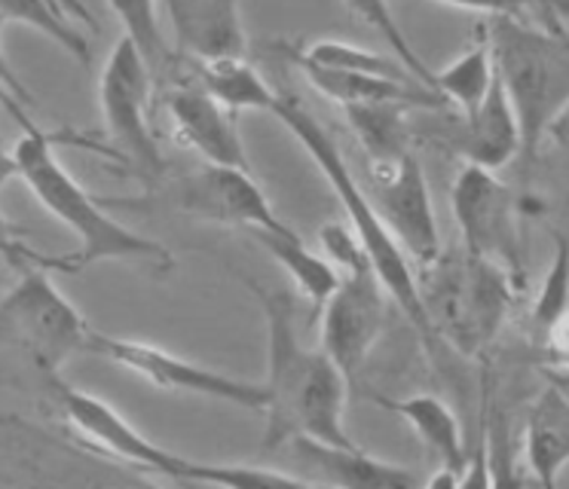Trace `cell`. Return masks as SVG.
<instances>
[{
    "label": "cell",
    "mask_w": 569,
    "mask_h": 489,
    "mask_svg": "<svg viewBox=\"0 0 569 489\" xmlns=\"http://www.w3.org/2000/svg\"><path fill=\"white\" fill-rule=\"evenodd\" d=\"M169 120L178 141L197 150L211 166H236L248 169L246 144L236 132L230 110L221 108L199 83L178 86L166 98Z\"/></svg>",
    "instance_id": "obj_14"
},
{
    "label": "cell",
    "mask_w": 569,
    "mask_h": 489,
    "mask_svg": "<svg viewBox=\"0 0 569 489\" xmlns=\"http://www.w3.org/2000/svg\"><path fill=\"white\" fill-rule=\"evenodd\" d=\"M7 110L22 122V138L16 141L19 178L31 187L38 202L52 218L62 220L68 230L80 239V255H74L77 272L99 260H144L160 269L172 267V251L157 239L129 230L120 220H113L101 199L89 193L83 183L68 171L62 159L56 157V134H47L26 117V108L3 98Z\"/></svg>",
    "instance_id": "obj_2"
},
{
    "label": "cell",
    "mask_w": 569,
    "mask_h": 489,
    "mask_svg": "<svg viewBox=\"0 0 569 489\" xmlns=\"http://www.w3.org/2000/svg\"><path fill=\"white\" fill-rule=\"evenodd\" d=\"M87 352L108 358L117 367H123L136 377L148 379L150 386L162 391H174V395H199V398H211V401L233 403L242 410H258L263 413L267 407V391L263 382H248V379L227 377L214 367L187 361L178 355L166 352L160 346H150L141 340H126V337H111L92 330L87 340Z\"/></svg>",
    "instance_id": "obj_10"
},
{
    "label": "cell",
    "mask_w": 569,
    "mask_h": 489,
    "mask_svg": "<svg viewBox=\"0 0 569 489\" xmlns=\"http://www.w3.org/2000/svg\"><path fill=\"white\" fill-rule=\"evenodd\" d=\"M527 462L542 487H555L569 462V395L555 377L536 398L527 419Z\"/></svg>",
    "instance_id": "obj_19"
},
{
    "label": "cell",
    "mask_w": 569,
    "mask_h": 489,
    "mask_svg": "<svg viewBox=\"0 0 569 489\" xmlns=\"http://www.w3.org/2000/svg\"><path fill=\"white\" fill-rule=\"evenodd\" d=\"M284 450L303 465H310V483H335L349 489H408L420 483V477L396 462H383L361 447H335L322 440L295 438Z\"/></svg>",
    "instance_id": "obj_15"
},
{
    "label": "cell",
    "mask_w": 569,
    "mask_h": 489,
    "mask_svg": "<svg viewBox=\"0 0 569 489\" xmlns=\"http://www.w3.org/2000/svg\"><path fill=\"white\" fill-rule=\"evenodd\" d=\"M174 206L184 214L221 227H242V230H282L288 227L272 211L270 199L251 178V169L236 166H211L190 171L174 183Z\"/></svg>",
    "instance_id": "obj_13"
},
{
    "label": "cell",
    "mask_w": 569,
    "mask_h": 489,
    "mask_svg": "<svg viewBox=\"0 0 569 489\" xmlns=\"http://www.w3.org/2000/svg\"><path fill=\"white\" fill-rule=\"evenodd\" d=\"M368 193L413 267H429L445 251L429 181L413 150L396 162H368Z\"/></svg>",
    "instance_id": "obj_12"
},
{
    "label": "cell",
    "mask_w": 569,
    "mask_h": 489,
    "mask_svg": "<svg viewBox=\"0 0 569 489\" xmlns=\"http://www.w3.org/2000/svg\"><path fill=\"white\" fill-rule=\"evenodd\" d=\"M0 257H3L7 263H13L16 269L43 267V269H64V272H77L71 257H43L38 255L34 248H28V244L22 242V230L13 227V220H7L3 211H0Z\"/></svg>",
    "instance_id": "obj_29"
},
{
    "label": "cell",
    "mask_w": 569,
    "mask_h": 489,
    "mask_svg": "<svg viewBox=\"0 0 569 489\" xmlns=\"http://www.w3.org/2000/svg\"><path fill=\"white\" fill-rule=\"evenodd\" d=\"M157 3L160 0H108L111 12L123 24V37L138 49V56L144 59L153 77L169 71L174 61V52L166 43V37H162Z\"/></svg>",
    "instance_id": "obj_25"
},
{
    "label": "cell",
    "mask_w": 569,
    "mask_h": 489,
    "mask_svg": "<svg viewBox=\"0 0 569 489\" xmlns=\"http://www.w3.org/2000/svg\"><path fill=\"white\" fill-rule=\"evenodd\" d=\"M539 10H542L545 28H557L555 16H551V0H539Z\"/></svg>",
    "instance_id": "obj_35"
},
{
    "label": "cell",
    "mask_w": 569,
    "mask_h": 489,
    "mask_svg": "<svg viewBox=\"0 0 569 489\" xmlns=\"http://www.w3.org/2000/svg\"><path fill=\"white\" fill-rule=\"evenodd\" d=\"M343 7L349 10V16H356L365 24H371L377 34L383 37V43L398 56V61L408 68V73L417 80V83L435 89V71L426 64V61L417 56V49L410 47V40L401 31L396 12L389 7V0H343ZM438 92V89H435Z\"/></svg>",
    "instance_id": "obj_28"
},
{
    "label": "cell",
    "mask_w": 569,
    "mask_h": 489,
    "mask_svg": "<svg viewBox=\"0 0 569 489\" xmlns=\"http://www.w3.org/2000/svg\"><path fill=\"white\" fill-rule=\"evenodd\" d=\"M569 316V239L555 232V257L545 272L530 312V337L542 349L555 328Z\"/></svg>",
    "instance_id": "obj_26"
},
{
    "label": "cell",
    "mask_w": 569,
    "mask_h": 489,
    "mask_svg": "<svg viewBox=\"0 0 569 489\" xmlns=\"http://www.w3.org/2000/svg\"><path fill=\"white\" fill-rule=\"evenodd\" d=\"M0 16L7 22L28 24L43 37H50L52 43L68 49L77 61H89V56H92L89 40L68 22L59 0H0Z\"/></svg>",
    "instance_id": "obj_27"
},
{
    "label": "cell",
    "mask_w": 569,
    "mask_h": 489,
    "mask_svg": "<svg viewBox=\"0 0 569 489\" xmlns=\"http://www.w3.org/2000/svg\"><path fill=\"white\" fill-rule=\"evenodd\" d=\"M3 28H7V19L0 16V37H3ZM3 98L16 101L19 108H31V104H34L31 89L22 83V77L13 71V64L7 61V56H3V47H0V101H3Z\"/></svg>",
    "instance_id": "obj_31"
},
{
    "label": "cell",
    "mask_w": 569,
    "mask_h": 489,
    "mask_svg": "<svg viewBox=\"0 0 569 489\" xmlns=\"http://www.w3.org/2000/svg\"><path fill=\"white\" fill-rule=\"evenodd\" d=\"M254 293L267 321V431L263 450H282L288 440L310 438L335 447H359L347 431L349 379L325 355L303 346L298 333V306L284 288L242 279Z\"/></svg>",
    "instance_id": "obj_1"
},
{
    "label": "cell",
    "mask_w": 569,
    "mask_h": 489,
    "mask_svg": "<svg viewBox=\"0 0 569 489\" xmlns=\"http://www.w3.org/2000/svg\"><path fill=\"white\" fill-rule=\"evenodd\" d=\"M272 113L303 144V150L310 153L312 162L322 171L328 187L335 190L340 206L347 211L349 223H352V236L359 239L365 255L371 257L373 269H377V276L383 281L389 300H396V306L408 316V321L420 333L422 342L435 346L438 337H435L429 312L422 306L420 285H417V267L410 263L405 248L396 242V236L383 223L380 211L373 206L371 193H368V187L356 178V171L349 169L347 157H343V150L335 141V134L328 132L322 122L316 120L310 110L303 108L300 101H295V98L279 96V104H276Z\"/></svg>",
    "instance_id": "obj_3"
},
{
    "label": "cell",
    "mask_w": 569,
    "mask_h": 489,
    "mask_svg": "<svg viewBox=\"0 0 569 489\" xmlns=\"http://www.w3.org/2000/svg\"><path fill=\"white\" fill-rule=\"evenodd\" d=\"M417 285L438 342L466 358L493 346L511 306L506 269L469 251H441L429 267L417 269Z\"/></svg>",
    "instance_id": "obj_6"
},
{
    "label": "cell",
    "mask_w": 569,
    "mask_h": 489,
    "mask_svg": "<svg viewBox=\"0 0 569 489\" xmlns=\"http://www.w3.org/2000/svg\"><path fill=\"white\" fill-rule=\"evenodd\" d=\"M248 236L254 242H260V248L295 279L300 293H307L312 303L322 306L335 293L337 281H340L335 263L328 257L310 251L307 242L291 227H282V230H248Z\"/></svg>",
    "instance_id": "obj_21"
},
{
    "label": "cell",
    "mask_w": 569,
    "mask_h": 489,
    "mask_svg": "<svg viewBox=\"0 0 569 489\" xmlns=\"http://www.w3.org/2000/svg\"><path fill=\"white\" fill-rule=\"evenodd\" d=\"M13 178H19V159H16V150L0 141V187Z\"/></svg>",
    "instance_id": "obj_32"
},
{
    "label": "cell",
    "mask_w": 569,
    "mask_h": 489,
    "mask_svg": "<svg viewBox=\"0 0 569 489\" xmlns=\"http://www.w3.org/2000/svg\"><path fill=\"white\" fill-rule=\"evenodd\" d=\"M496 73L520 126V157L530 162L548 129L569 108V34L496 16L487 24Z\"/></svg>",
    "instance_id": "obj_5"
},
{
    "label": "cell",
    "mask_w": 569,
    "mask_h": 489,
    "mask_svg": "<svg viewBox=\"0 0 569 489\" xmlns=\"http://www.w3.org/2000/svg\"><path fill=\"white\" fill-rule=\"evenodd\" d=\"M493 80L496 61L487 31L469 52H462L457 61H450L445 71H435V89L447 98V104H457L459 117H471L481 108Z\"/></svg>",
    "instance_id": "obj_23"
},
{
    "label": "cell",
    "mask_w": 569,
    "mask_h": 489,
    "mask_svg": "<svg viewBox=\"0 0 569 489\" xmlns=\"http://www.w3.org/2000/svg\"><path fill=\"white\" fill-rule=\"evenodd\" d=\"M288 59L295 64H312V68H328V71L377 73V77L413 80L401 61L386 59L383 52L356 47V43H347V40H316V43H307V47L291 49Z\"/></svg>",
    "instance_id": "obj_24"
},
{
    "label": "cell",
    "mask_w": 569,
    "mask_h": 489,
    "mask_svg": "<svg viewBox=\"0 0 569 489\" xmlns=\"http://www.w3.org/2000/svg\"><path fill=\"white\" fill-rule=\"evenodd\" d=\"M178 47L193 59L246 56L239 0H166Z\"/></svg>",
    "instance_id": "obj_17"
},
{
    "label": "cell",
    "mask_w": 569,
    "mask_h": 489,
    "mask_svg": "<svg viewBox=\"0 0 569 489\" xmlns=\"http://www.w3.org/2000/svg\"><path fill=\"white\" fill-rule=\"evenodd\" d=\"M197 83L230 113L242 110H267L279 104V92L260 77L246 56H221V59H193Z\"/></svg>",
    "instance_id": "obj_20"
},
{
    "label": "cell",
    "mask_w": 569,
    "mask_h": 489,
    "mask_svg": "<svg viewBox=\"0 0 569 489\" xmlns=\"http://www.w3.org/2000/svg\"><path fill=\"white\" fill-rule=\"evenodd\" d=\"M19 422V416H0V426H13Z\"/></svg>",
    "instance_id": "obj_36"
},
{
    "label": "cell",
    "mask_w": 569,
    "mask_h": 489,
    "mask_svg": "<svg viewBox=\"0 0 569 489\" xmlns=\"http://www.w3.org/2000/svg\"><path fill=\"white\" fill-rule=\"evenodd\" d=\"M319 242L340 276L335 293L322 303V349L356 389L361 367L383 333L389 293L352 230L325 223Z\"/></svg>",
    "instance_id": "obj_7"
},
{
    "label": "cell",
    "mask_w": 569,
    "mask_h": 489,
    "mask_svg": "<svg viewBox=\"0 0 569 489\" xmlns=\"http://www.w3.org/2000/svg\"><path fill=\"white\" fill-rule=\"evenodd\" d=\"M450 208L462 236V251L483 257L506 272H518L520 239L515 199L493 169L466 162L450 190Z\"/></svg>",
    "instance_id": "obj_11"
},
{
    "label": "cell",
    "mask_w": 569,
    "mask_h": 489,
    "mask_svg": "<svg viewBox=\"0 0 569 489\" xmlns=\"http://www.w3.org/2000/svg\"><path fill=\"white\" fill-rule=\"evenodd\" d=\"M410 108L405 104H347L349 129L359 138L365 162H396L410 153Z\"/></svg>",
    "instance_id": "obj_22"
},
{
    "label": "cell",
    "mask_w": 569,
    "mask_h": 489,
    "mask_svg": "<svg viewBox=\"0 0 569 489\" xmlns=\"http://www.w3.org/2000/svg\"><path fill=\"white\" fill-rule=\"evenodd\" d=\"M555 379H560L563 386H569V373H555Z\"/></svg>",
    "instance_id": "obj_37"
},
{
    "label": "cell",
    "mask_w": 569,
    "mask_h": 489,
    "mask_svg": "<svg viewBox=\"0 0 569 489\" xmlns=\"http://www.w3.org/2000/svg\"><path fill=\"white\" fill-rule=\"evenodd\" d=\"M450 144L459 157L481 166V169L499 171L511 159L520 157V126L511 101H508L502 80L496 73L490 92L481 101V108L471 117H459L457 134L450 138Z\"/></svg>",
    "instance_id": "obj_16"
},
{
    "label": "cell",
    "mask_w": 569,
    "mask_h": 489,
    "mask_svg": "<svg viewBox=\"0 0 569 489\" xmlns=\"http://www.w3.org/2000/svg\"><path fill=\"white\" fill-rule=\"evenodd\" d=\"M551 16H555V22H560V19L569 22V0H551Z\"/></svg>",
    "instance_id": "obj_34"
},
{
    "label": "cell",
    "mask_w": 569,
    "mask_h": 489,
    "mask_svg": "<svg viewBox=\"0 0 569 489\" xmlns=\"http://www.w3.org/2000/svg\"><path fill=\"white\" fill-rule=\"evenodd\" d=\"M548 138H551V141H557V144L563 147V150H569V108L563 110V113H560V117L555 120V126L548 129Z\"/></svg>",
    "instance_id": "obj_33"
},
{
    "label": "cell",
    "mask_w": 569,
    "mask_h": 489,
    "mask_svg": "<svg viewBox=\"0 0 569 489\" xmlns=\"http://www.w3.org/2000/svg\"><path fill=\"white\" fill-rule=\"evenodd\" d=\"M150 89H153V73L138 56V49L120 37L101 68L99 104L113 144V157L138 169L144 181H153L166 171V159L150 132Z\"/></svg>",
    "instance_id": "obj_9"
},
{
    "label": "cell",
    "mask_w": 569,
    "mask_h": 489,
    "mask_svg": "<svg viewBox=\"0 0 569 489\" xmlns=\"http://www.w3.org/2000/svg\"><path fill=\"white\" fill-rule=\"evenodd\" d=\"M383 410L405 419L417 438L441 459V475L429 477V487H459V475L466 468V447L462 428L453 410L435 395H410V398H377Z\"/></svg>",
    "instance_id": "obj_18"
},
{
    "label": "cell",
    "mask_w": 569,
    "mask_h": 489,
    "mask_svg": "<svg viewBox=\"0 0 569 489\" xmlns=\"http://www.w3.org/2000/svg\"><path fill=\"white\" fill-rule=\"evenodd\" d=\"M47 386L59 410L80 438L101 456H111L117 462L136 465L153 475L169 477L178 483H211V487H310V480L276 468L260 465H227V462H197L178 452L166 450L162 443L141 435L123 413H117L111 403L101 401L89 391L77 389L59 370H47Z\"/></svg>",
    "instance_id": "obj_4"
},
{
    "label": "cell",
    "mask_w": 569,
    "mask_h": 489,
    "mask_svg": "<svg viewBox=\"0 0 569 489\" xmlns=\"http://www.w3.org/2000/svg\"><path fill=\"white\" fill-rule=\"evenodd\" d=\"M438 3H447V7H457V10L469 12H483V16H508V19H523L527 10L539 7V0H438Z\"/></svg>",
    "instance_id": "obj_30"
},
{
    "label": "cell",
    "mask_w": 569,
    "mask_h": 489,
    "mask_svg": "<svg viewBox=\"0 0 569 489\" xmlns=\"http://www.w3.org/2000/svg\"><path fill=\"white\" fill-rule=\"evenodd\" d=\"M89 333V321L56 288L50 269H22L13 291L0 293V337L22 342L43 373L59 370L71 355L87 352Z\"/></svg>",
    "instance_id": "obj_8"
}]
</instances>
